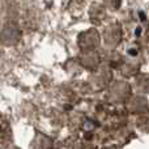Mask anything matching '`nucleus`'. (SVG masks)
<instances>
[{
	"label": "nucleus",
	"instance_id": "obj_1",
	"mask_svg": "<svg viewBox=\"0 0 149 149\" xmlns=\"http://www.w3.org/2000/svg\"><path fill=\"white\" fill-rule=\"evenodd\" d=\"M10 140V132L8 123L0 116V148L7 147Z\"/></svg>",
	"mask_w": 149,
	"mask_h": 149
}]
</instances>
